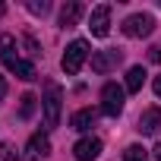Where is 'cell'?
Returning a JSON list of instances; mask_svg holds the SVG:
<instances>
[{
	"label": "cell",
	"instance_id": "6da1fadb",
	"mask_svg": "<svg viewBox=\"0 0 161 161\" xmlns=\"http://www.w3.org/2000/svg\"><path fill=\"white\" fill-rule=\"evenodd\" d=\"M0 57H3V66H7L10 73H16L19 79H25V82L38 79L35 66H32L29 60H22V57L16 54V41H13V35H3V41H0Z\"/></svg>",
	"mask_w": 161,
	"mask_h": 161
},
{
	"label": "cell",
	"instance_id": "7a4b0ae2",
	"mask_svg": "<svg viewBox=\"0 0 161 161\" xmlns=\"http://www.w3.org/2000/svg\"><path fill=\"white\" fill-rule=\"evenodd\" d=\"M60 104H63V89L54 79H47L44 82V98H41V111H44V126L47 130L60 126Z\"/></svg>",
	"mask_w": 161,
	"mask_h": 161
},
{
	"label": "cell",
	"instance_id": "3957f363",
	"mask_svg": "<svg viewBox=\"0 0 161 161\" xmlns=\"http://www.w3.org/2000/svg\"><path fill=\"white\" fill-rule=\"evenodd\" d=\"M89 60V41H82V38H76L66 51H63V60H60V66H63V73H69V76H76L79 69H82V63Z\"/></svg>",
	"mask_w": 161,
	"mask_h": 161
},
{
	"label": "cell",
	"instance_id": "277c9868",
	"mask_svg": "<svg viewBox=\"0 0 161 161\" xmlns=\"http://www.w3.org/2000/svg\"><path fill=\"white\" fill-rule=\"evenodd\" d=\"M123 101H126V89H120L117 82H108L101 89V111L108 117H117L123 111Z\"/></svg>",
	"mask_w": 161,
	"mask_h": 161
},
{
	"label": "cell",
	"instance_id": "5b68a950",
	"mask_svg": "<svg viewBox=\"0 0 161 161\" xmlns=\"http://www.w3.org/2000/svg\"><path fill=\"white\" fill-rule=\"evenodd\" d=\"M155 32V19L148 13H136V16H126L123 19V35L126 38H145Z\"/></svg>",
	"mask_w": 161,
	"mask_h": 161
},
{
	"label": "cell",
	"instance_id": "8992f818",
	"mask_svg": "<svg viewBox=\"0 0 161 161\" xmlns=\"http://www.w3.org/2000/svg\"><path fill=\"white\" fill-rule=\"evenodd\" d=\"M89 32H92L95 38H104V35L111 32V7H108V3H101V7L92 10V16H89Z\"/></svg>",
	"mask_w": 161,
	"mask_h": 161
},
{
	"label": "cell",
	"instance_id": "52a82bcc",
	"mask_svg": "<svg viewBox=\"0 0 161 161\" xmlns=\"http://www.w3.org/2000/svg\"><path fill=\"white\" fill-rule=\"evenodd\" d=\"M25 155H29L32 161H44V158L51 155V139H47V133H32L29 142H25Z\"/></svg>",
	"mask_w": 161,
	"mask_h": 161
},
{
	"label": "cell",
	"instance_id": "ba28073f",
	"mask_svg": "<svg viewBox=\"0 0 161 161\" xmlns=\"http://www.w3.org/2000/svg\"><path fill=\"white\" fill-rule=\"evenodd\" d=\"M120 60H123V54H120L117 47H108V51L92 54V69H95V73H111Z\"/></svg>",
	"mask_w": 161,
	"mask_h": 161
},
{
	"label": "cell",
	"instance_id": "9c48e42d",
	"mask_svg": "<svg viewBox=\"0 0 161 161\" xmlns=\"http://www.w3.org/2000/svg\"><path fill=\"white\" fill-rule=\"evenodd\" d=\"M73 155H76V161H95V158L101 155V139H95V136L79 139V142L73 145Z\"/></svg>",
	"mask_w": 161,
	"mask_h": 161
},
{
	"label": "cell",
	"instance_id": "30bf717a",
	"mask_svg": "<svg viewBox=\"0 0 161 161\" xmlns=\"http://www.w3.org/2000/svg\"><path fill=\"white\" fill-rule=\"evenodd\" d=\"M136 130H139L142 136H155V133L161 130V108H148V111H142Z\"/></svg>",
	"mask_w": 161,
	"mask_h": 161
},
{
	"label": "cell",
	"instance_id": "8fae6325",
	"mask_svg": "<svg viewBox=\"0 0 161 161\" xmlns=\"http://www.w3.org/2000/svg\"><path fill=\"white\" fill-rule=\"evenodd\" d=\"M95 117H98V114H95L92 108H82V111H76V114L69 117V126H73V130H79V133H86V130H92V126H95Z\"/></svg>",
	"mask_w": 161,
	"mask_h": 161
},
{
	"label": "cell",
	"instance_id": "7c38bea8",
	"mask_svg": "<svg viewBox=\"0 0 161 161\" xmlns=\"http://www.w3.org/2000/svg\"><path fill=\"white\" fill-rule=\"evenodd\" d=\"M79 16H82V3L69 0V3L60 10V25H63V29H69V25H76V22H79Z\"/></svg>",
	"mask_w": 161,
	"mask_h": 161
},
{
	"label": "cell",
	"instance_id": "4fadbf2b",
	"mask_svg": "<svg viewBox=\"0 0 161 161\" xmlns=\"http://www.w3.org/2000/svg\"><path fill=\"white\" fill-rule=\"evenodd\" d=\"M145 86V69L142 66H130V73H126V92H139Z\"/></svg>",
	"mask_w": 161,
	"mask_h": 161
},
{
	"label": "cell",
	"instance_id": "5bb4252c",
	"mask_svg": "<svg viewBox=\"0 0 161 161\" xmlns=\"http://www.w3.org/2000/svg\"><path fill=\"white\" fill-rule=\"evenodd\" d=\"M123 161H148V152H145L142 145H130V148L123 152Z\"/></svg>",
	"mask_w": 161,
	"mask_h": 161
},
{
	"label": "cell",
	"instance_id": "9a60e30c",
	"mask_svg": "<svg viewBox=\"0 0 161 161\" xmlns=\"http://www.w3.org/2000/svg\"><path fill=\"white\" fill-rule=\"evenodd\" d=\"M29 13H35V16H44L47 10H51V3H47V0H29Z\"/></svg>",
	"mask_w": 161,
	"mask_h": 161
},
{
	"label": "cell",
	"instance_id": "2e32d148",
	"mask_svg": "<svg viewBox=\"0 0 161 161\" xmlns=\"http://www.w3.org/2000/svg\"><path fill=\"white\" fill-rule=\"evenodd\" d=\"M35 101H38L35 95H22V108H19V114H22V117H32V114H35Z\"/></svg>",
	"mask_w": 161,
	"mask_h": 161
},
{
	"label": "cell",
	"instance_id": "e0dca14e",
	"mask_svg": "<svg viewBox=\"0 0 161 161\" xmlns=\"http://www.w3.org/2000/svg\"><path fill=\"white\" fill-rule=\"evenodd\" d=\"M0 158H3V161H16V158H19V152H13V145H7V142H3V145H0Z\"/></svg>",
	"mask_w": 161,
	"mask_h": 161
},
{
	"label": "cell",
	"instance_id": "ac0fdd59",
	"mask_svg": "<svg viewBox=\"0 0 161 161\" xmlns=\"http://www.w3.org/2000/svg\"><path fill=\"white\" fill-rule=\"evenodd\" d=\"M148 57H152L155 63H161V47H152V54H148Z\"/></svg>",
	"mask_w": 161,
	"mask_h": 161
},
{
	"label": "cell",
	"instance_id": "d6986e66",
	"mask_svg": "<svg viewBox=\"0 0 161 161\" xmlns=\"http://www.w3.org/2000/svg\"><path fill=\"white\" fill-rule=\"evenodd\" d=\"M155 95L161 98V76H155Z\"/></svg>",
	"mask_w": 161,
	"mask_h": 161
},
{
	"label": "cell",
	"instance_id": "ffe728a7",
	"mask_svg": "<svg viewBox=\"0 0 161 161\" xmlns=\"http://www.w3.org/2000/svg\"><path fill=\"white\" fill-rule=\"evenodd\" d=\"M152 155H155V161H161V142H158V145L152 148Z\"/></svg>",
	"mask_w": 161,
	"mask_h": 161
},
{
	"label": "cell",
	"instance_id": "44dd1931",
	"mask_svg": "<svg viewBox=\"0 0 161 161\" xmlns=\"http://www.w3.org/2000/svg\"><path fill=\"white\" fill-rule=\"evenodd\" d=\"M3 95H7V79L0 76V98H3Z\"/></svg>",
	"mask_w": 161,
	"mask_h": 161
},
{
	"label": "cell",
	"instance_id": "7402d4cb",
	"mask_svg": "<svg viewBox=\"0 0 161 161\" xmlns=\"http://www.w3.org/2000/svg\"><path fill=\"white\" fill-rule=\"evenodd\" d=\"M3 13H7V3H0V16H3Z\"/></svg>",
	"mask_w": 161,
	"mask_h": 161
}]
</instances>
